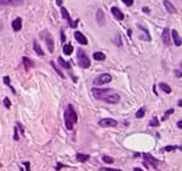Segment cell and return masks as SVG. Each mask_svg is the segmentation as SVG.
I'll use <instances>...</instances> for the list:
<instances>
[{
	"instance_id": "obj_1",
	"label": "cell",
	"mask_w": 182,
	"mask_h": 171,
	"mask_svg": "<svg viewBox=\"0 0 182 171\" xmlns=\"http://www.w3.org/2000/svg\"><path fill=\"white\" fill-rule=\"evenodd\" d=\"M93 95L95 96V98L97 100H101V101H105L107 103H112V105H115L120 101V96L115 92H113L111 89H93Z\"/></svg>"
},
{
	"instance_id": "obj_2",
	"label": "cell",
	"mask_w": 182,
	"mask_h": 171,
	"mask_svg": "<svg viewBox=\"0 0 182 171\" xmlns=\"http://www.w3.org/2000/svg\"><path fill=\"white\" fill-rule=\"evenodd\" d=\"M78 120V115L73 108L72 105H68L66 112H64V125H66V129L67 130H73L74 127V124L76 123Z\"/></svg>"
},
{
	"instance_id": "obj_23",
	"label": "cell",
	"mask_w": 182,
	"mask_h": 171,
	"mask_svg": "<svg viewBox=\"0 0 182 171\" xmlns=\"http://www.w3.org/2000/svg\"><path fill=\"white\" fill-rule=\"evenodd\" d=\"M51 66H52V68L55 69V72H56V73H57V74H58L62 79H64V78H66V76H64V74L61 72V69H60V68H57V66L55 64V62H54V61H51Z\"/></svg>"
},
{
	"instance_id": "obj_4",
	"label": "cell",
	"mask_w": 182,
	"mask_h": 171,
	"mask_svg": "<svg viewBox=\"0 0 182 171\" xmlns=\"http://www.w3.org/2000/svg\"><path fill=\"white\" fill-rule=\"evenodd\" d=\"M40 38L44 39V41H45V44H46V46H47V49H49V52L52 53L54 50H55V43H54V38H52V35L50 34V32H47V29L41 31V32H40Z\"/></svg>"
},
{
	"instance_id": "obj_15",
	"label": "cell",
	"mask_w": 182,
	"mask_h": 171,
	"mask_svg": "<svg viewBox=\"0 0 182 171\" xmlns=\"http://www.w3.org/2000/svg\"><path fill=\"white\" fill-rule=\"evenodd\" d=\"M171 37H172V40H174V44L176 45V46H181V38H180V35H178V33H177V31L176 29H172L171 31Z\"/></svg>"
},
{
	"instance_id": "obj_39",
	"label": "cell",
	"mask_w": 182,
	"mask_h": 171,
	"mask_svg": "<svg viewBox=\"0 0 182 171\" xmlns=\"http://www.w3.org/2000/svg\"><path fill=\"white\" fill-rule=\"evenodd\" d=\"M56 3L57 5H62V0H56Z\"/></svg>"
},
{
	"instance_id": "obj_19",
	"label": "cell",
	"mask_w": 182,
	"mask_h": 171,
	"mask_svg": "<svg viewBox=\"0 0 182 171\" xmlns=\"http://www.w3.org/2000/svg\"><path fill=\"white\" fill-rule=\"evenodd\" d=\"M159 86H160V89H161L165 94H171V91H172L171 88L167 84H165V82H160V84H159Z\"/></svg>"
},
{
	"instance_id": "obj_11",
	"label": "cell",
	"mask_w": 182,
	"mask_h": 171,
	"mask_svg": "<svg viewBox=\"0 0 182 171\" xmlns=\"http://www.w3.org/2000/svg\"><path fill=\"white\" fill-rule=\"evenodd\" d=\"M143 159H145V161H148V163H149L153 167H155V169L158 167V160H157V159H154L151 154L145 153V154H143Z\"/></svg>"
},
{
	"instance_id": "obj_13",
	"label": "cell",
	"mask_w": 182,
	"mask_h": 171,
	"mask_svg": "<svg viewBox=\"0 0 182 171\" xmlns=\"http://www.w3.org/2000/svg\"><path fill=\"white\" fill-rule=\"evenodd\" d=\"M11 27H12V29H14L15 32L21 31V29H22V18H20V17L15 18V20L12 21V23H11Z\"/></svg>"
},
{
	"instance_id": "obj_25",
	"label": "cell",
	"mask_w": 182,
	"mask_h": 171,
	"mask_svg": "<svg viewBox=\"0 0 182 171\" xmlns=\"http://www.w3.org/2000/svg\"><path fill=\"white\" fill-rule=\"evenodd\" d=\"M145 113H146V108H145V107L140 108V109L136 112V118H138V119L143 118V117H145Z\"/></svg>"
},
{
	"instance_id": "obj_40",
	"label": "cell",
	"mask_w": 182,
	"mask_h": 171,
	"mask_svg": "<svg viewBox=\"0 0 182 171\" xmlns=\"http://www.w3.org/2000/svg\"><path fill=\"white\" fill-rule=\"evenodd\" d=\"M142 10H143V11H146V12H147V14H148V12H149V9H148V8H143V9H142Z\"/></svg>"
},
{
	"instance_id": "obj_32",
	"label": "cell",
	"mask_w": 182,
	"mask_h": 171,
	"mask_svg": "<svg viewBox=\"0 0 182 171\" xmlns=\"http://www.w3.org/2000/svg\"><path fill=\"white\" fill-rule=\"evenodd\" d=\"M174 149H176L175 146H167V147H165V150H166V152H171V150H174Z\"/></svg>"
},
{
	"instance_id": "obj_33",
	"label": "cell",
	"mask_w": 182,
	"mask_h": 171,
	"mask_svg": "<svg viewBox=\"0 0 182 171\" xmlns=\"http://www.w3.org/2000/svg\"><path fill=\"white\" fill-rule=\"evenodd\" d=\"M23 165L26 166V170H27V171H31V164H29L28 161H24V163H23Z\"/></svg>"
},
{
	"instance_id": "obj_30",
	"label": "cell",
	"mask_w": 182,
	"mask_h": 171,
	"mask_svg": "<svg viewBox=\"0 0 182 171\" xmlns=\"http://www.w3.org/2000/svg\"><path fill=\"white\" fill-rule=\"evenodd\" d=\"M122 2H123L126 6H132V5H134V0H122Z\"/></svg>"
},
{
	"instance_id": "obj_12",
	"label": "cell",
	"mask_w": 182,
	"mask_h": 171,
	"mask_svg": "<svg viewBox=\"0 0 182 171\" xmlns=\"http://www.w3.org/2000/svg\"><path fill=\"white\" fill-rule=\"evenodd\" d=\"M111 11H112V15L115 17V20H118V21H123V20H124V14H123L118 8L113 6V8L111 9Z\"/></svg>"
},
{
	"instance_id": "obj_8",
	"label": "cell",
	"mask_w": 182,
	"mask_h": 171,
	"mask_svg": "<svg viewBox=\"0 0 182 171\" xmlns=\"http://www.w3.org/2000/svg\"><path fill=\"white\" fill-rule=\"evenodd\" d=\"M23 0H0V5L3 6H21Z\"/></svg>"
},
{
	"instance_id": "obj_38",
	"label": "cell",
	"mask_w": 182,
	"mask_h": 171,
	"mask_svg": "<svg viewBox=\"0 0 182 171\" xmlns=\"http://www.w3.org/2000/svg\"><path fill=\"white\" fill-rule=\"evenodd\" d=\"M177 127H178V129H182V121H181V120L177 123Z\"/></svg>"
},
{
	"instance_id": "obj_10",
	"label": "cell",
	"mask_w": 182,
	"mask_h": 171,
	"mask_svg": "<svg viewBox=\"0 0 182 171\" xmlns=\"http://www.w3.org/2000/svg\"><path fill=\"white\" fill-rule=\"evenodd\" d=\"M74 38H75V40L79 43V44H81V45H86L87 44V39L85 38V35L81 33V32H75L74 33Z\"/></svg>"
},
{
	"instance_id": "obj_14",
	"label": "cell",
	"mask_w": 182,
	"mask_h": 171,
	"mask_svg": "<svg viewBox=\"0 0 182 171\" xmlns=\"http://www.w3.org/2000/svg\"><path fill=\"white\" fill-rule=\"evenodd\" d=\"M161 39H163V43L165 45H167V46L171 45V39L169 37V28H164V32L161 34Z\"/></svg>"
},
{
	"instance_id": "obj_22",
	"label": "cell",
	"mask_w": 182,
	"mask_h": 171,
	"mask_svg": "<svg viewBox=\"0 0 182 171\" xmlns=\"http://www.w3.org/2000/svg\"><path fill=\"white\" fill-rule=\"evenodd\" d=\"M57 61H58V63H60L63 68H66V69H70V64H69L67 61H64L62 57H58V60H57Z\"/></svg>"
},
{
	"instance_id": "obj_29",
	"label": "cell",
	"mask_w": 182,
	"mask_h": 171,
	"mask_svg": "<svg viewBox=\"0 0 182 171\" xmlns=\"http://www.w3.org/2000/svg\"><path fill=\"white\" fill-rule=\"evenodd\" d=\"M4 106L6 107V108H10L11 107V101L6 97V98H4Z\"/></svg>"
},
{
	"instance_id": "obj_34",
	"label": "cell",
	"mask_w": 182,
	"mask_h": 171,
	"mask_svg": "<svg viewBox=\"0 0 182 171\" xmlns=\"http://www.w3.org/2000/svg\"><path fill=\"white\" fill-rule=\"evenodd\" d=\"M4 82L10 86V78H9V76H4Z\"/></svg>"
},
{
	"instance_id": "obj_6",
	"label": "cell",
	"mask_w": 182,
	"mask_h": 171,
	"mask_svg": "<svg viewBox=\"0 0 182 171\" xmlns=\"http://www.w3.org/2000/svg\"><path fill=\"white\" fill-rule=\"evenodd\" d=\"M61 15H62V17L68 22V24H69L70 28H76V26H78V20L73 21L72 17H70V15H69V12L67 11L66 8H61Z\"/></svg>"
},
{
	"instance_id": "obj_24",
	"label": "cell",
	"mask_w": 182,
	"mask_h": 171,
	"mask_svg": "<svg viewBox=\"0 0 182 171\" xmlns=\"http://www.w3.org/2000/svg\"><path fill=\"white\" fill-rule=\"evenodd\" d=\"M23 64H24V67H26V69H27V70H28L29 68H32V67H33L32 61H31L29 58H27V57H23Z\"/></svg>"
},
{
	"instance_id": "obj_27",
	"label": "cell",
	"mask_w": 182,
	"mask_h": 171,
	"mask_svg": "<svg viewBox=\"0 0 182 171\" xmlns=\"http://www.w3.org/2000/svg\"><path fill=\"white\" fill-rule=\"evenodd\" d=\"M149 126H153V127H157V126H159V121H158V119L154 117L151 121H149Z\"/></svg>"
},
{
	"instance_id": "obj_5",
	"label": "cell",
	"mask_w": 182,
	"mask_h": 171,
	"mask_svg": "<svg viewBox=\"0 0 182 171\" xmlns=\"http://www.w3.org/2000/svg\"><path fill=\"white\" fill-rule=\"evenodd\" d=\"M112 81V75L111 74H107V73H103V74H100L99 76H96L93 81V84L95 86H100V85H105V84H108Z\"/></svg>"
},
{
	"instance_id": "obj_18",
	"label": "cell",
	"mask_w": 182,
	"mask_h": 171,
	"mask_svg": "<svg viewBox=\"0 0 182 171\" xmlns=\"http://www.w3.org/2000/svg\"><path fill=\"white\" fill-rule=\"evenodd\" d=\"M33 47H34V51H35L39 56H44V51L41 50V47H40V45L38 44V41H37V40L33 43Z\"/></svg>"
},
{
	"instance_id": "obj_42",
	"label": "cell",
	"mask_w": 182,
	"mask_h": 171,
	"mask_svg": "<svg viewBox=\"0 0 182 171\" xmlns=\"http://www.w3.org/2000/svg\"><path fill=\"white\" fill-rule=\"evenodd\" d=\"M177 105H178V107H181V106H182V101H181V100H180V101H178V103H177Z\"/></svg>"
},
{
	"instance_id": "obj_37",
	"label": "cell",
	"mask_w": 182,
	"mask_h": 171,
	"mask_svg": "<svg viewBox=\"0 0 182 171\" xmlns=\"http://www.w3.org/2000/svg\"><path fill=\"white\" fill-rule=\"evenodd\" d=\"M175 74L177 75V78H181V70H175Z\"/></svg>"
},
{
	"instance_id": "obj_41",
	"label": "cell",
	"mask_w": 182,
	"mask_h": 171,
	"mask_svg": "<svg viewBox=\"0 0 182 171\" xmlns=\"http://www.w3.org/2000/svg\"><path fill=\"white\" fill-rule=\"evenodd\" d=\"M134 171H143V170H142V169H140V167H135V169H134Z\"/></svg>"
},
{
	"instance_id": "obj_9",
	"label": "cell",
	"mask_w": 182,
	"mask_h": 171,
	"mask_svg": "<svg viewBox=\"0 0 182 171\" xmlns=\"http://www.w3.org/2000/svg\"><path fill=\"white\" fill-rule=\"evenodd\" d=\"M96 21H97V23H99L101 27L105 26V23H106V16H105V14H103V11H102L101 9L97 10V14H96Z\"/></svg>"
},
{
	"instance_id": "obj_36",
	"label": "cell",
	"mask_w": 182,
	"mask_h": 171,
	"mask_svg": "<svg viewBox=\"0 0 182 171\" xmlns=\"http://www.w3.org/2000/svg\"><path fill=\"white\" fill-rule=\"evenodd\" d=\"M63 166H66V165H63V164H61V163H58V164H57V166H56V170L58 171V170H60L61 167H63Z\"/></svg>"
},
{
	"instance_id": "obj_16",
	"label": "cell",
	"mask_w": 182,
	"mask_h": 171,
	"mask_svg": "<svg viewBox=\"0 0 182 171\" xmlns=\"http://www.w3.org/2000/svg\"><path fill=\"white\" fill-rule=\"evenodd\" d=\"M164 6H165V9L167 10L169 14H176L177 12L176 9H175V6L169 2V0H164Z\"/></svg>"
},
{
	"instance_id": "obj_26",
	"label": "cell",
	"mask_w": 182,
	"mask_h": 171,
	"mask_svg": "<svg viewBox=\"0 0 182 171\" xmlns=\"http://www.w3.org/2000/svg\"><path fill=\"white\" fill-rule=\"evenodd\" d=\"M102 160H103L106 164H113V163H114V159L111 158V156H108V155H103V156H102Z\"/></svg>"
},
{
	"instance_id": "obj_17",
	"label": "cell",
	"mask_w": 182,
	"mask_h": 171,
	"mask_svg": "<svg viewBox=\"0 0 182 171\" xmlns=\"http://www.w3.org/2000/svg\"><path fill=\"white\" fill-rule=\"evenodd\" d=\"M75 158H76V160L79 161V163H85L90 156L87 155V154H83V153H76V155H75Z\"/></svg>"
},
{
	"instance_id": "obj_7",
	"label": "cell",
	"mask_w": 182,
	"mask_h": 171,
	"mask_svg": "<svg viewBox=\"0 0 182 171\" xmlns=\"http://www.w3.org/2000/svg\"><path fill=\"white\" fill-rule=\"evenodd\" d=\"M99 125L102 127H115L118 125V123L112 118H105L99 121Z\"/></svg>"
},
{
	"instance_id": "obj_31",
	"label": "cell",
	"mask_w": 182,
	"mask_h": 171,
	"mask_svg": "<svg viewBox=\"0 0 182 171\" xmlns=\"http://www.w3.org/2000/svg\"><path fill=\"white\" fill-rule=\"evenodd\" d=\"M101 171H122L119 169H109V167H101Z\"/></svg>"
},
{
	"instance_id": "obj_21",
	"label": "cell",
	"mask_w": 182,
	"mask_h": 171,
	"mask_svg": "<svg viewBox=\"0 0 182 171\" xmlns=\"http://www.w3.org/2000/svg\"><path fill=\"white\" fill-rule=\"evenodd\" d=\"M94 58L96 61H103L106 60V55L103 52H94Z\"/></svg>"
},
{
	"instance_id": "obj_28",
	"label": "cell",
	"mask_w": 182,
	"mask_h": 171,
	"mask_svg": "<svg viewBox=\"0 0 182 171\" xmlns=\"http://www.w3.org/2000/svg\"><path fill=\"white\" fill-rule=\"evenodd\" d=\"M172 113H174V109H167V111H166V113L164 114V117L161 118V120H163V121H164V120H166V119H167V117H169L170 114H172Z\"/></svg>"
},
{
	"instance_id": "obj_20",
	"label": "cell",
	"mask_w": 182,
	"mask_h": 171,
	"mask_svg": "<svg viewBox=\"0 0 182 171\" xmlns=\"http://www.w3.org/2000/svg\"><path fill=\"white\" fill-rule=\"evenodd\" d=\"M72 52H73V46H72V44H67V45L63 46V53H64V55H70Z\"/></svg>"
},
{
	"instance_id": "obj_3",
	"label": "cell",
	"mask_w": 182,
	"mask_h": 171,
	"mask_svg": "<svg viewBox=\"0 0 182 171\" xmlns=\"http://www.w3.org/2000/svg\"><path fill=\"white\" fill-rule=\"evenodd\" d=\"M76 62H78V66L83 69H87L91 66L90 58L87 57L86 52L83 49H78V51H76Z\"/></svg>"
},
{
	"instance_id": "obj_35",
	"label": "cell",
	"mask_w": 182,
	"mask_h": 171,
	"mask_svg": "<svg viewBox=\"0 0 182 171\" xmlns=\"http://www.w3.org/2000/svg\"><path fill=\"white\" fill-rule=\"evenodd\" d=\"M61 41H62V43H64V41H66V37H64L63 31H61Z\"/></svg>"
}]
</instances>
